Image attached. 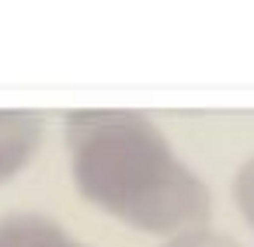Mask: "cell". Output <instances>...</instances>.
Segmentation results:
<instances>
[{
  "label": "cell",
  "instance_id": "obj_1",
  "mask_svg": "<svg viewBox=\"0 0 254 247\" xmlns=\"http://www.w3.org/2000/svg\"><path fill=\"white\" fill-rule=\"evenodd\" d=\"M73 181L87 202L157 237L198 230L212 198L139 112H73L66 119Z\"/></svg>",
  "mask_w": 254,
  "mask_h": 247
},
{
  "label": "cell",
  "instance_id": "obj_2",
  "mask_svg": "<svg viewBox=\"0 0 254 247\" xmlns=\"http://www.w3.org/2000/svg\"><path fill=\"white\" fill-rule=\"evenodd\" d=\"M42 119L35 112H0V181L14 178L42 143Z\"/></svg>",
  "mask_w": 254,
  "mask_h": 247
},
{
  "label": "cell",
  "instance_id": "obj_3",
  "mask_svg": "<svg viewBox=\"0 0 254 247\" xmlns=\"http://www.w3.org/2000/svg\"><path fill=\"white\" fill-rule=\"evenodd\" d=\"M0 247H84L56 219L39 212L0 216Z\"/></svg>",
  "mask_w": 254,
  "mask_h": 247
},
{
  "label": "cell",
  "instance_id": "obj_4",
  "mask_svg": "<svg viewBox=\"0 0 254 247\" xmlns=\"http://www.w3.org/2000/svg\"><path fill=\"white\" fill-rule=\"evenodd\" d=\"M233 202H237L240 216L247 219V226L254 230V157L244 160L237 178H233Z\"/></svg>",
  "mask_w": 254,
  "mask_h": 247
},
{
  "label": "cell",
  "instance_id": "obj_5",
  "mask_svg": "<svg viewBox=\"0 0 254 247\" xmlns=\"http://www.w3.org/2000/svg\"><path fill=\"white\" fill-rule=\"evenodd\" d=\"M160 247H240L233 237L219 233V230H209V226H198V230H185L178 237H167Z\"/></svg>",
  "mask_w": 254,
  "mask_h": 247
}]
</instances>
